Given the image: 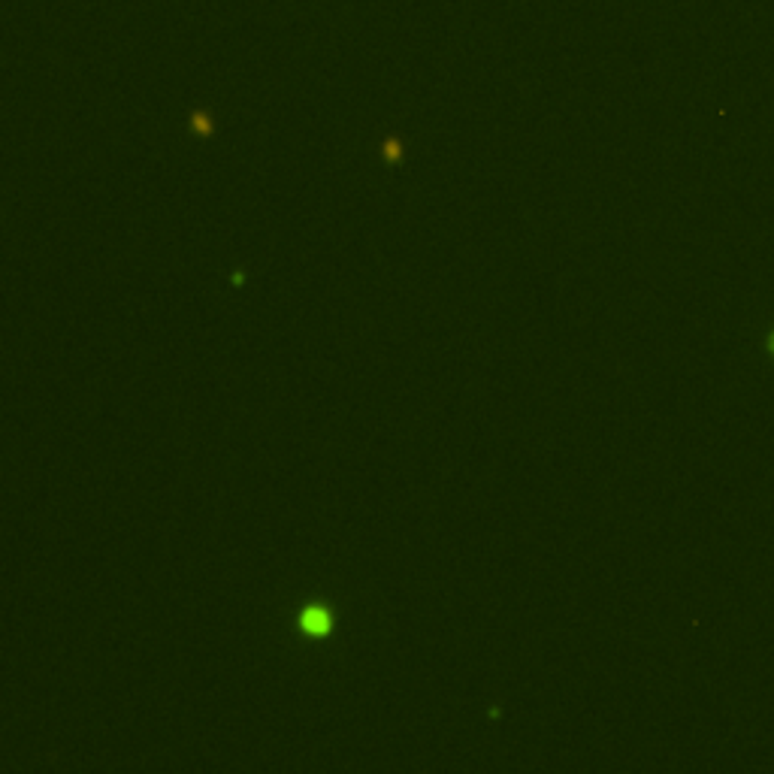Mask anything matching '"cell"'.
Returning <instances> with one entry per match:
<instances>
[{"label": "cell", "instance_id": "3", "mask_svg": "<svg viewBox=\"0 0 774 774\" xmlns=\"http://www.w3.org/2000/svg\"><path fill=\"white\" fill-rule=\"evenodd\" d=\"M381 155H384V161H391V164H396L403 157V142L396 140V136H391V140H384V145H381Z\"/></svg>", "mask_w": 774, "mask_h": 774}, {"label": "cell", "instance_id": "2", "mask_svg": "<svg viewBox=\"0 0 774 774\" xmlns=\"http://www.w3.org/2000/svg\"><path fill=\"white\" fill-rule=\"evenodd\" d=\"M191 130L194 133H200V136H212V130H215V124H212V116L209 112H194L191 116Z\"/></svg>", "mask_w": 774, "mask_h": 774}, {"label": "cell", "instance_id": "1", "mask_svg": "<svg viewBox=\"0 0 774 774\" xmlns=\"http://www.w3.org/2000/svg\"><path fill=\"white\" fill-rule=\"evenodd\" d=\"M303 629H305V632H318V635H321V632H327V629H330V620H327V617H324V614L318 611V608H309V611H305V617H303Z\"/></svg>", "mask_w": 774, "mask_h": 774}, {"label": "cell", "instance_id": "4", "mask_svg": "<svg viewBox=\"0 0 774 774\" xmlns=\"http://www.w3.org/2000/svg\"><path fill=\"white\" fill-rule=\"evenodd\" d=\"M768 354H771V357H774V333H771V336H768Z\"/></svg>", "mask_w": 774, "mask_h": 774}]
</instances>
